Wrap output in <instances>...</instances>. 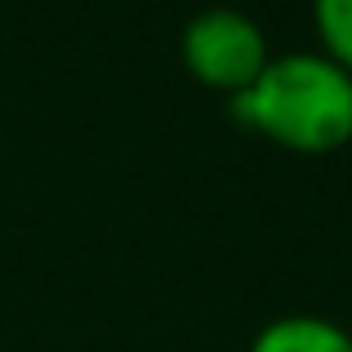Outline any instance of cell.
<instances>
[{"label":"cell","mask_w":352,"mask_h":352,"mask_svg":"<svg viewBox=\"0 0 352 352\" xmlns=\"http://www.w3.org/2000/svg\"><path fill=\"white\" fill-rule=\"evenodd\" d=\"M228 103L245 129L294 156H335L352 143V76L321 50L272 54L254 85Z\"/></svg>","instance_id":"1"},{"label":"cell","mask_w":352,"mask_h":352,"mask_svg":"<svg viewBox=\"0 0 352 352\" xmlns=\"http://www.w3.org/2000/svg\"><path fill=\"white\" fill-rule=\"evenodd\" d=\"M245 352H352V330H344L330 317H312V312H294V317H276L250 339Z\"/></svg>","instance_id":"3"},{"label":"cell","mask_w":352,"mask_h":352,"mask_svg":"<svg viewBox=\"0 0 352 352\" xmlns=\"http://www.w3.org/2000/svg\"><path fill=\"white\" fill-rule=\"evenodd\" d=\"M179 58L201 89L236 98L272 63V50H267L263 27L250 14H241L232 5H210L188 18L179 36Z\"/></svg>","instance_id":"2"},{"label":"cell","mask_w":352,"mask_h":352,"mask_svg":"<svg viewBox=\"0 0 352 352\" xmlns=\"http://www.w3.org/2000/svg\"><path fill=\"white\" fill-rule=\"evenodd\" d=\"M312 32L321 54L352 76V0H312Z\"/></svg>","instance_id":"4"}]
</instances>
